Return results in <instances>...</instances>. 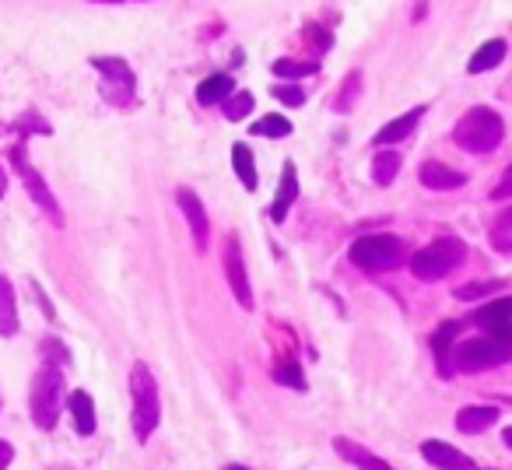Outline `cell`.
I'll use <instances>...</instances> for the list:
<instances>
[{
  "label": "cell",
  "instance_id": "cell-28",
  "mask_svg": "<svg viewBox=\"0 0 512 470\" xmlns=\"http://www.w3.org/2000/svg\"><path fill=\"white\" fill-rule=\"evenodd\" d=\"M253 95L249 92H235L232 99L225 102V120H232V123H239V120H246L249 116V109H253Z\"/></svg>",
  "mask_w": 512,
  "mask_h": 470
},
{
  "label": "cell",
  "instance_id": "cell-25",
  "mask_svg": "<svg viewBox=\"0 0 512 470\" xmlns=\"http://www.w3.org/2000/svg\"><path fill=\"white\" fill-rule=\"evenodd\" d=\"M491 246L502 253H512V211H502L491 225Z\"/></svg>",
  "mask_w": 512,
  "mask_h": 470
},
{
  "label": "cell",
  "instance_id": "cell-4",
  "mask_svg": "<svg viewBox=\"0 0 512 470\" xmlns=\"http://www.w3.org/2000/svg\"><path fill=\"white\" fill-rule=\"evenodd\" d=\"M351 264L358 267V271L365 274H383V271H393V267L404 260V243H400L397 235H362V239H355L348 250Z\"/></svg>",
  "mask_w": 512,
  "mask_h": 470
},
{
  "label": "cell",
  "instance_id": "cell-33",
  "mask_svg": "<svg viewBox=\"0 0 512 470\" xmlns=\"http://www.w3.org/2000/svg\"><path fill=\"white\" fill-rule=\"evenodd\" d=\"M278 99L285 102V106H302V92H299V88H278Z\"/></svg>",
  "mask_w": 512,
  "mask_h": 470
},
{
  "label": "cell",
  "instance_id": "cell-39",
  "mask_svg": "<svg viewBox=\"0 0 512 470\" xmlns=\"http://www.w3.org/2000/svg\"><path fill=\"white\" fill-rule=\"evenodd\" d=\"M509 344H512V330H509Z\"/></svg>",
  "mask_w": 512,
  "mask_h": 470
},
{
  "label": "cell",
  "instance_id": "cell-37",
  "mask_svg": "<svg viewBox=\"0 0 512 470\" xmlns=\"http://www.w3.org/2000/svg\"><path fill=\"white\" fill-rule=\"evenodd\" d=\"M505 446H509V449H512V425H509V428H505Z\"/></svg>",
  "mask_w": 512,
  "mask_h": 470
},
{
  "label": "cell",
  "instance_id": "cell-9",
  "mask_svg": "<svg viewBox=\"0 0 512 470\" xmlns=\"http://www.w3.org/2000/svg\"><path fill=\"white\" fill-rule=\"evenodd\" d=\"M470 323H474V327H481L484 337H498V341L509 344V330H512V295H505V299H495V302H488V306H481Z\"/></svg>",
  "mask_w": 512,
  "mask_h": 470
},
{
  "label": "cell",
  "instance_id": "cell-7",
  "mask_svg": "<svg viewBox=\"0 0 512 470\" xmlns=\"http://www.w3.org/2000/svg\"><path fill=\"white\" fill-rule=\"evenodd\" d=\"M11 162H15V169H18V176L25 179V190L32 193V200H36L39 207H43V214L53 221V225H64V214H60V204H57V197L50 193V186H46V179L39 176L36 169H32V162H25V151L22 148H11Z\"/></svg>",
  "mask_w": 512,
  "mask_h": 470
},
{
  "label": "cell",
  "instance_id": "cell-31",
  "mask_svg": "<svg viewBox=\"0 0 512 470\" xmlns=\"http://www.w3.org/2000/svg\"><path fill=\"white\" fill-rule=\"evenodd\" d=\"M358 85H362V81H358V74H351V78L344 81V92L337 95V102H334L337 113H348V109L355 106V92H358Z\"/></svg>",
  "mask_w": 512,
  "mask_h": 470
},
{
  "label": "cell",
  "instance_id": "cell-2",
  "mask_svg": "<svg viewBox=\"0 0 512 470\" xmlns=\"http://www.w3.org/2000/svg\"><path fill=\"white\" fill-rule=\"evenodd\" d=\"M130 397H134V435L137 439H148L151 432L158 428V418H162V400H158V383L151 376V369L144 362H137L130 369Z\"/></svg>",
  "mask_w": 512,
  "mask_h": 470
},
{
  "label": "cell",
  "instance_id": "cell-12",
  "mask_svg": "<svg viewBox=\"0 0 512 470\" xmlns=\"http://www.w3.org/2000/svg\"><path fill=\"white\" fill-rule=\"evenodd\" d=\"M456 334H460V323L456 320H446V323H439V330L432 334V355H435V365H439V372L442 376H453V341H456Z\"/></svg>",
  "mask_w": 512,
  "mask_h": 470
},
{
  "label": "cell",
  "instance_id": "cell-35",
  "mask_svg": "<svg viewBox=\"0 0 512 470\" xmlns=\"http://www.w3.org/2000/svg\"><path fill=\"white\" fill-rule=\"evenodd\" d=\"M88 4H134V0H88Z\"/></svg>",
  "mask_w": 512,
  "mask_h": 470
},
{
  "label": "cell",
  "instance_id": "cell-19",
  "mask_svg": "<svg viewBox=\"0 0 512 470\" xmlns=\"http://www.w3.org/2000/svg\"><path fill=\"white\" fill-rule=\"evenodd\" d=\"M295 197H299V179H295V165L288 162L285 165V179H281V190H278V197H274V204H271V218L285 221L288 207L295 204Z\"/></svg>",
  "mask_w": 512,
  "mask_h": 470
},
{
  "label": "cell",
  "instance_id": "cell-29",
  "mask_svg": "<svg viewBox=\"0 0 512 470\" xmlns=\"http://www.w3.org/2000/svg\"><path fill=\"white\" fill-rule=\"evenodd\" d=\"M498 281H474V285H463V288H456V299L460 302H474V299H481V295H491V292H498Z\"/></svg>",
  "mask_w": 512,
  "mask_h": 470
},
{
  "label": "cell",
  "instance_id": "cell-30",
  "mask_svg": "<svg viewBox=\"0 0 512 470\" xmlns=\"http://www.w3.org/2000/svg\"><path fill=\"white\" fill-rule=\"evenodd\" d=\"M274 74H278V78H306V74H316V64H295V60H278V64H274Z\"/></svg>",
  "mask_w": 512,
  "mask_h": 470
},
{
  "label": "cell",
  "instance_id": "cell-21",
  "mask_svg": "<svg viewBox=\"0 0 512 470\" xmlns=\"http://www.w3.org/2000/svg\"><path fill=\"white\" fill-rule=\"evenodd\" d=\"M0 334H18V309H15V288L0 274Z\"/></svg>",
  "mask_w": 512,
  "mask_h": 470
},
{
  "label": "cell",
  "instance_id": "cell-22",
  "mask_svg": "<svg viewBox=\"0 0 512 470\" xmlns=\"http://www.w3.org/2000/svg\"><path fill=\"white\" fill-rule=\"evenodd\" d=\"M505 60V39H488V43L481 46V50L470 57V64H467V71L470 74H484V71H491V67H498Z\"/></svg>",
  "mask_w": 512,
  "mask_h": 470
},
{
  "label": "cell",
  "instance_id": "cell-26",
  "mask_svg": "<svg viewBox=\"0 0 512 470\" xmlns=\"http://www.w3.org/2000/svg\"><path fill=\"white\" fill-rule=\"evenodd\" d=\"M249 130H253V134H260V137H288V134H292V123H288L285 116L274 113V116H264L260 123H253Z\"/></svg>",
  "mask_w": 512,
  "mask_h": 470
},
{
  "label": "cell",
  "instance_id": "cell-10",
  "mask_svg": "<svg viewBox=\"0 0 512 470\" xmlns=\"http://www.w3.org/2000/svg\"><path fill=\"white\" fill-rule=\"evenodd\" d=\"M176 200H179V207H183L186 221H190L193 243H197V250L204 253V250H207V239H211V221H207V214H204V204H200L197 193L186 190V186L176 193Z\"/></svg>",
  "mask_w": 512,
  "mask_h": 470
},
{
  "label": "cell",
  "instance_id": "cell-6",
  "mask_svg": "<svg viewBox=\"0 0 512 470\" xmlns=\"http://www.w3.org/2000/svg\"><path fill=\"white\" fill-rule=\"evenodd\" d=\"M512 358V344L498 341V337H474V341L456 344L453 351V369L456 372H484L498 369Z\"/></svg>",
  "mask_w": 512,
  "mask_h": 470
},
{
  "label": "cell",
  "instance_id": "cell-16",
  "mask_svg": "<svg viewBox=\"0 0 512 470\" xmlns=\"http://www.w3.org/2000/svg\"><path fill=\"white\" fill-rule=\"evenodd\" d=\"M334 449L344 456V460L351 463V467H358V470H397L393 463H386L383 456L369 453V449L358 446V442H351V439H337V442H334Z\"/></svg>",
  "mask_w": 512,
  "mask_h": 470
},
{
  "label": "cell",
  "instance_id": "cell-32",
  "mask_svg": "<svg viewBox=\"0 0 512 470\" xmlns=\"http://www.w3.org/2000/svg\"><path fill=\"white\" fill-rule=\"evenodd\" d=\"M495 200H512V165L502 172V183L495 186V193H491Z\"/></svg>",
  "mask_w": 512,
  "mask_h": 470
},
{
  "label": "cell",
  "instance_id": "cell-8",
  "mask_svg": "<svg viewBox=\"0 0 512 470\" xmlns=\"http://www.w3.org/2000/svg\"><path fill=\"white\" fill-rule=\"evenodd\" d=\"M225 278L232 285V295L239 299L242 309H253V292H249V281H246V260H242V243L239 235H228L225 243Z\"/></svg>",
  "mask_w": 512,
  "mask_h": 470
},
{
  "label": "cell",
  "instance_id": "cell-11",
  "mask_svg": "<svg viewBox=\"0 0 512 470\" xmlns=\"http://www.w3.org/2000/svg\"><path fill=\"white\" fill-rule=\"evenodd\" d=\"M421 456H425V460L432 463V467H439V470H474V460H470L467 453H460L456 446L439 442V439L421 442Z\"/></svg>",
  "mask_w": 512,
  "mask_h": 470
},
{
  "label": "cell",
  "instance_id": "cell-3",
  "mask_svg": "<svg viewBox=\"0 0 512 470\" xmlns=\"http://www.w3.org/2000/svg\"><path fill=\"white\" fill-rule=\"evenodd\" d=\"M467 260V246L463 239H453V235H442L435 243H428L425 250H418L411 257V274L418 281H442L449 271Z\"/></svg>",
  "mask_w": 512,
  "mask_h": 470
},
{
  "label": "cell",
  "instance_id": "cell-15",
  "mask_svg": "<svg viewBox=\"0 0 512 470\" xmlns=\"http://www.w3.org/2000/svg\"><path fill=\"white\" fill-rule=\"evenodd\" d=\"M495 421H498V407H491V404H470V407H460V414H456V428H460L463 435L484 432V428H491Z\"/></svg>",
  "mask_w": 512,
  "mask_h": 470
},
{
  "label": "cell",
  "instance_id": "cell-24",
  "mask_svg": "<svg viewBox=\"0 0 512 470\" xmlns=\"http://www.w3.org/2000/svg\"><path fill=\"white\" fill-rule=\"evenodd\" d=\"M397 172H400L397 151H379V155L372 158V179H376L379 186H390L393 179H397Z\"/></svg>",
  "mask_w": 512,
  "mask_h": 470
},
{
  "label": "cell",
  "instance_id": "cell-23",
  "mask_svg": "<svg viewBox=\"0 0 512 470\" xmlns=\"http://www.w3.org/2000/svg\"><path fill=\"white\" fill-rule=\"evenodd\" d=\"M232 165H235V176L242 179L246 190H256V165H253V151L246 144H232Z\"/></svg>",
  "mask_w": 512,
  "mask_h": 470
},
{
  "label": "cell",
  "instance_id": "cell-1",
  "mask_svg": "<svg viewBox=\"0 0 512 470\" xmlns=\"http://www.w3.org/2000/svg\"><path fill=\"white\" fill-rule=\"evenodd\" d=\"M502 137H505L502 116L488 106L467 109L453 127V141L460 144L463 151H470V155H488V151H495L498 144H502Z\"/></svg>",
  "mask_w": 512,
  "mask_h": 470
},
{
  "label": "cell",
  "instance_id": "cell-34",
  "mask_svg": "<svg viewBox=\"0 0 512 470\" xmlns=\"http://www.w3.org/2000/svg\"><path fill=\"white\" fill-rule=\"evenodd\" d=\"M11 460H15V446H11V442H0V470H8Z\"/></svg>",
  "mask_w": 512,
  "mask_h": 470
},
{
  "label": "cell",
  "instance_id": "cell-27",
  "mask_svg": "<svg viewBox=\"0 0 512 470\" xmlns=\"http://www.w3.org/2000/svg\"><path fill=\"white\" fill-rule=\"evenodd\" d=\"M274 379H278L281 386H288V390H306V376H302V365L299 362H285L274 369Z\"/></svg>",
  "mask_w": 512,
  "mask_h": 470
},
{
  "label": "cell",
  "instance_id": "cell-18",
  "mask_svg": "<svg viewBox=\"0 0 512 470\" xmlns=\"http://www.w3.org/2000/svg\"><path fill=\"white\" fill-rule=\"evenodd\" d=\"M232 88L235 81L228 74H211L197 85V102L200 106H218V102H228L232 99Z\"/></svg>",
  "mask_w": 512,
  "mask_h": 470
},
{
  "label": "cell",
  "instance_id": "cell-17",
  "mask_svg": "<svg viewBox=\"0 0 512 470\" xmlns=\"http://www.w3.org/2000/svg\"><path fill=\"white\" fill-rule=\"evenodd\" d=\"M421 116H425V106H418V109H411V113H404V116H397V120H390V123H386V127L376 134V148H386V144L404 141V137L411 134V130L421 123Z\"/></svg>",
  "mask_w": 512,
  "mask_h": 470
},
{
  "label": "cell",
  "instance_id": "cell-5",
  "mask_svg": "<svg viewBox=\"0 0 512 470\" xmlns=\"http://www.w3.org/2000/svg\"><path fill=\"white\" fill-rule=\"evenodd\" d=\"M60 393H64V376H60L57 365H43L32 379L29 390V411L43 432H53L60 421Z\"/></svg>",
  "mask_w": 512,
  "mask_h": 470
},
{
  "label": "cell",
  "instance_id": "cell-36",
  "mask_svg": "<svg viewBox=\"0 0 512 470\" xmlns=\"http://www.w3.org/2000/svg\"><path fill=\"white\" fill-rule=\"evenodd\" d=\"M4 190H8V179H4V169H0V197H4Z\"/></svg>",
  "mask_w": 512,
  "mask_h": 470
},
{
  "label": "cell",
  "instance_id": "cell-20",
  "mask_svg": "<svg viewBox=\"0 0 512 470\" xmlns=\"http://www.w3.org/2000/svg\"><path fill=\"white\" fill-rule=\"evenodd\" d=\"M67 404H71V414H74V425H78V432L92 435L95 432V400L88 397L85 390H74L71 397H67Z\"/></svg>",
  "mask_w": 512,
  "mask_h": 470
},
{
  "label": "cell",
  "instance_id": "cell-13",
  "mask_svg": "<svg viewBox=\"0 0 512 470\" xmlns=\"http://www.w3.org/2000/svg\"><path fill=\"white\" fill-rule=\"evenodd\" d=\"M92 67H99V74H102V85H109L113 81V88L109 92H102L109 102H116V81H120L127 92H134V71H130L123 60H116V57H95L92 60Z\"/></svg>",
  "mask_w": 512,
  "mask_h": 470
},
{
  "label": "cell",
  "instance_id": "cell-38",
  "mask_svg": "<svg viewBox=\"0 0 512 470\" xmlns=\"http://www.w3.org/2000/svg\"><path fill=\"white\" fill-rule=\"evenodd\" d=\"M225 470H249V467H242V463H228Z\"/></svg>",
  "mask_w": 512,
  "mask_h": 470
},
{
  "label": "cell",
  "instance_id": "cell-14",
  "mask_svg": "<svg viewBox=\"0 0 512 470\" xmlns=\"http://www.w3.org/2000/svg\"><path fill=\"white\" fill-rule=\"evenodd\" d=\"M418 179L428 186V190H460V186L467 183V176H463V172L449 169V165L435 162V158H432V162H425V165H421Z\"/></svg>",
  "mask_w": 512,
  "mask_h": 470
}]
</instances>
